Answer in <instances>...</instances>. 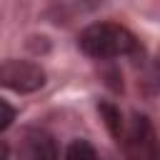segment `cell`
Wrapping results in <instances>:
<instances>
[{"label": "cell", "instance_id": "1", "mask_svg": "<svg viewBox=\"0 0 160 160\" xmlns=\"http://www.w3.org/2000/svg\"><path fill=\"white\" fill-rule=\"evenodd\" d=\"M78 45L85 55L95 60H108V58L130 55L138 48V40L128 28L118 22H95L78 35Z\"/></svg>", "mask_w": 160, "mask_h": 160}, {"label": "cell", "instance_id": "3", "mask_svg": "<svg viewBox=\"0 0 160 160\" xmlns=\"http://www.w3.org/2000/svg\"><path fill=\"white\" fill-rule=\"evenodd\" d=\"M0 80L8 90L15 92H35L45 85V72L40 65L28 60H5L0 68Z\"/></svg>", "mask_w": 160, "mask_h": 160}, {"label": "cell", "instance_id": "5", "mask_svg": "<svg viewBox=\"0 0 160 160\" xmlns=\"http://www.w3.org/2000/svg\"><path fill=\"white\" fill-rule=\"evenodd\" d=\"M100 112H102V118H105L108 130H110L115 138H120V140H122L125 125H122V115H120V110H115V108H112V105H108V102H100Z\"/></svg>", "mask_w": 160, "mask_h": 160}, {"label": "cell", "instance_id": "2", "mask_svg": "<svg viewBox=\"0 0 160 160\" xmlns=\"http://www.w3.org/2000/svg\"><path fill=\"white\" fill-rule=\"evenodd\" d=\"M122 148L128 160H158V135L148 115L135 112L122 132Z\"/></svg>", "mask_w": 160, "mask_h": 160}, {"label": "cell", "instance_id": "4", "mask_svg": "<svg viewBox=\"0 0 160 160\" xmlns=\"http://www.w3.org/2000/svg\"><path fill=\"white\" fill-rule=\"evenodd\" d=\"M20 160H58L55 140L42 130H28L20 142Z\"/></svg>", "mask_w": 160, "mask_h": 160}, {"label": "cell", "instance_id": "6", "mask_svg": "<svg viewBox=\"0 0 160 160\" xmlns=\"http://www.w3.org/2000/svg\"><path fill=\"white\" fill-rule=\"evenodd\" d=\"M65 160H98V152L88 140H72L65 150Z\"/></svg>", "mask_w": 160, "mask_h": 160}, {"label": "cell", "instance_id": "7", "mask_svg": "<svg viewBox=\"0 0 160 160\" xmlns=\"http://www.w3.org/2000/svg\"><path fill=\"white\" fill-rule=\"evenodd\" d=\"M0 105H2V112H5V118H2V125H0V128H2V130H8V128H10V122H12V118H15V110H12V108H10V102H5V100H2Z\"/></svg>", "mask_w": 160, "mask_h": 160}]
</instances>
